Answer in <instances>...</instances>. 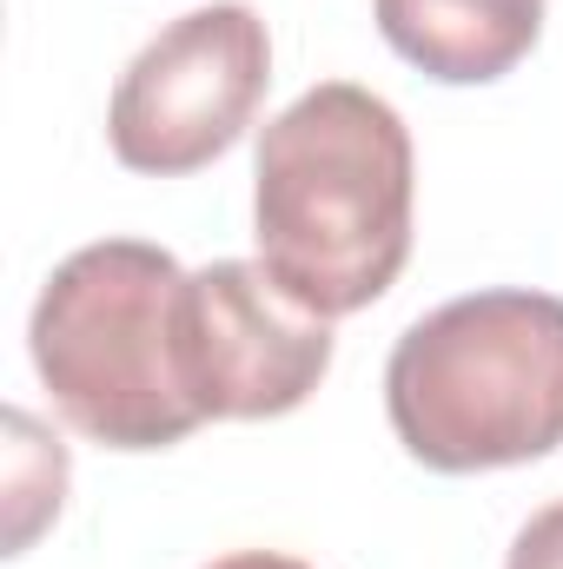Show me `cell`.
I'll return each instance as SVG.
<instances>
[{"instance_id": "cell-3", "label": "cell", "mask_w": 563, "mask_h": 569, "mask_svg": "<svg viewBox=\"0 0 563 569\" xmlns=\"http://www.w3.org/2000/svg\"><path fill=\"white\" fill-rule=\"evenodd\" d=\"M186 266L146 239H100L53 266L27 345L60 418L107 450H166L206 425L179 371Z\"/></svg>"}, {"instance_id": "cell-5", "label": "cell", "mask_w": 563, "mask_h": 569, "mask_svg": "<svg viewBox=\"0 0 563 569\" xmlns=\"http://www.w3.org/2000/svg\"><path fill=\"white\" fill-rule=\"evenodd\" d=\"M179 371L206 425L285 418L332 371V318L305 311L253 259H213L186 272Z\"/></svg>"}, {"instance_id": "cell-2", "label": "cell", "mask_w": 563, "mask_h": 569, "mask_svg": "<svg viewBox=\"0 0 563 569\" xmlns=\"http://www.w3.org/2000/svg\"><path fill=\"white\" fill-rule=\"evenodd\" d=\"M385 411L398 443L444 477L563 450V298L497 284L437 305L392 345Z\"/></svg>"}, {"instance_id": "cell-4", "label": "cell", "mask_w": 563, "mask_h": 569, "mask_svg": "<svg viewBox=\"0 0 563 569\" xmlns=\"http://www.w3.org/2000/svg\"><path fill=\"white\" fill-rule=\"evenodd\" d=\"M273 87V33L246 0L159 27L107 100V146L127 172L186 179L246 140Z\"/></svg>"}, {"instance_id": "cell-1", "label": "cell", "mask_w": 563, "mask_h": 569, "mask_svg": "<svg viewBox=\"0 0 563 569\" xmlns=\"http://www.w3.org/2000/svg\"><path fill=\"white\" fill-rule=\"evenodd\" d=\"M418 159L392 100L352 80L298 93L259 133V266L318 318L378 305L412 259Z\"/></svg>"}, {"instance_id": "cell-6", "label": "cell", "mask_w": 563, "mask_h": 569, "mask_svg": "<svg viewBox=\"0 0 563 569\" xmlns=\"http://www.w3.org/2000/svg\"><path fill=\"white\" fill-rule=\"evenodd\" d=\"M398 60L444 87L504 80L544 33V0H372Z\"/></svg>"}, {"instance_id": "cell-7", "label": "cell", "mask_w": 563, "mask_h": 569, "mask_svg": "<svg viewBox=\"0 0 563 569\" xmlns=\"http://www.w3.org/2000/svg\"><path fill=\"white\" fill-rule=\"evenodd\" d=\"M504 569H563V497H557V503H544V510L517 530L511 563H504Z\"/></svg>"}, {"instance_id": "cell-8", "label": "cell", "mask_w": 563, "mask_h": 569, "mask_svg": "<svg viewBox=\"0 0 563 569\" xmlns=\"http://www.w3.org/2000/svg\"><path fill=\"white\" fill-rule=\"evenodd\" d=\"M213 569H312V563H298V557H279V550H233V557H219Z\"/></svg>"}]
</instances>
